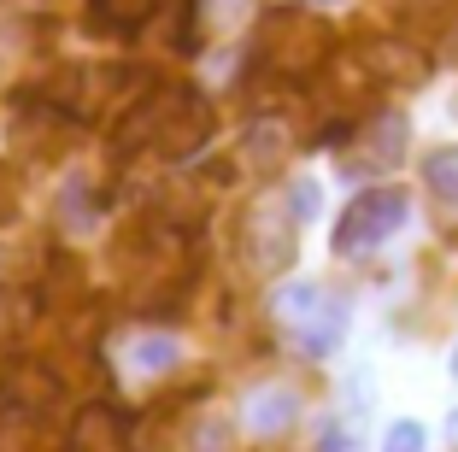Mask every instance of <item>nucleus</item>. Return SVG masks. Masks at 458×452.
Wrapping results in <instances>:
<instances>
[{
	"label": "nucleus",
	"mask_w": 458,
	"mask_h": 452,
	"mask_svg": "<svg viewBox=\"0 0 458 452\" xmlns=\"http://www.w3.org/2000/svg\"><path fill=\"white\" fill-rule=\"evenodd\" d=\"M141 130H148V141H159L165 159H189V153H200V147H206V135H212V112H206L200 94H171V107H159V118H153V107H148L130 130L118 135V141L135 147V135H141Z\"/></svg>",
	"instance_id": "f257e3e1"
},
{
	"label": "nucleus",
	"mask_w": 458,
	"mask_h": 452,
	"mask_svg": "<svg viewBox=\"0 0 458 452\" xmlns=\"http://www.w3.org/2000/svg\"><path fill=\"white\" fill-rule=\"evenodd\" d=\"M400 224H405V194H400V188H364L347 212H341L335 247L347 259H359V253H370V247H382Z\"/></svg>",
	"instance_id": "f03ea898"
},
{
	"label": "nucleus",
	"mask_w": 458,
	"mask_h": 452,
	"mask_svg": "<svg viewBox=\"0 0 458 452\" xmlns=\"http://www.w3.org/2000/svg\"><path fill=\"white\" fill-rule=\"evenodd\" d=\"M294 224L300 217L288 212V200H265L253 217H247V247H253V265L265 277L294 265Z\"/></svg>",
	"instance_id": "7ed1b4c3"
},
{
	"label": "nucleus",
	"mask_w": 458,
	"mask_h": 452,
	"mask_svg": "<svg viewBox=\"0 0 458 452\" xmlns=\"http://www.w3.org/2000/svg\"><path fill=\"white\" fill-rule=\"evenodd\" d=\"M405 141H411V124H405V112H377V118L364 124V135H359V153L370 165H400L405 159Z\"/></svg>",
	"instance_id": "20e7f679"
},
{
	"label": "nucleus",
	"mask_w": 458,
	"mask_h": 452,
	"mask_svg": "<svg viewBox=\"0 0 458 452\" xmlns=\"http://www.w3.org/2000/svg\"><path fill=\"white\" fill-rule=\"evenodd\" d=\"M294 412H300L294 388H265V394L247 399V429H253V435H283V429L294 423Z\"/></svg>",
	"instance_id": "39448f33"
},
{
	"label": "nucleus",
	"mask_w": 458,
	"mask_h": 452,
	"mask_svg": "<svg viewBox=\"0 0 458 452\" xmlns=\"http://www.w3.org/2000/svg\"><path fill=\"white\" fill-rule=\"evenodd\" d=\"M118 412H106V405H89V412H77V423H71V452H106L118 447Z\"/></svg>",
	"instance_id": "423d86ee"
},
{
	"label": "nucleus",
	"mask_w": 458,
	"mask_h": 452,
	"mask_svg": "<svg viewBox=\"0 0 458 452\" xmlns=\"http://www.w3.org/2000/svg\"><path fill=\"white\" fill-rule=\"evenodd\" d=\"M341 329H347V306H341V300H324V311H318V318L300 323V346H306L311 359H324V353H335Z\"/></svg>",
	"instance_id": "0eeeda50"
},
{
	"label": "nucleus",
	"mask_w": 458,
	"mask_h": 452,
	"mask_svg": "<svg viewBox=\"0 0 458 452\" xmlns=\"http://www.w3.org/2000/svg\"><path fill=\"white\" fill-rule=\"evenodd\" d=\"M324 300H329L324 288H311V282H294V288L276 294V311H283L288 323H311L318 311H324Z\"/></svg>",
	"instance_id": "6e6552de"
},
{
	"label": "nucleus",
	"mask_w": 458,
	"mask_h": 452,
	"mask_svg": "<svg viewBox=\"0 0 458 452\" xmlns=\"http://www.w3.org/2000/svg\"><path fill=\"white\" fill-rule=\"evenodd\" d=\"M423 183L435 188V200L458 206V147H446V153H435V159L423 165Z\"/></svg>",
	"instance_id": "1a4fd4ad"
},
{
	"label": "nucleus",
	"mask_w": 458,
	"mask_h": 452,
	"mask_svg": "<svg viewBox=\"0 0 458 452\" xmlns=\"http://www.w3.org/2000/svg\"><path fill=\"white\" fill-rule=\"evenodd\" d=\"M95 13L106 18V24H118V30H135L153 13V0H95Z\"/></svg>",
	"instance_id": "9d476101"
},
{
	"label": "nucleus",
	"mask_w": 458,
	"mask_h": 452,
	"mask_svg": "<svg viewBox=\"0 0 458 452\" xmlns=\"http://www.w3.org/2000/svg\"><path fill=\"white\" fill-rule=\"evenodd\" d=\"M276 147H283V130H276V124H253V135H247V153H253V165H276V159H283Z\"/></svg>",
	"instance_id": "9b49d317"
},
{
	"label": "nucleus",
	"mask_w": 458,
	"mask_h": 452,
	"mask_svg": "<svg viewBox=\"0 0 458 452\" xmlns=\"http://www.w3.org/2000/svg\"><path fill=\"white\" fill-rule=\"evenodd\" d=\"M176 364V346L165 341V335H153V341L135 346V371H171Z\"/></svg>",
	"instance_id": "f8f14e48"
},
{
	"label": "nucleus",
	"mask_w": 458,
	"mask_h": 452,
	"mask_svg": "<svg viewBox=\"0 0 458 452\" xmlns=\"http://www.w3.org/2000/svg\"><path fill=\"white\" fill-rule=\"evenodd\" d=\"M318 200H324V194H318V183H311V176H300V183L288 188V212L306 224V217H318Z\"/></svg>",
	"instance_id": "ddd939ff"
},
{
	"label": "nucleus",
	"mask_w": 458,
	"mask_h": 452,
	"mask_svg": "<svg viewBox=\"0 0 458 452\" xmlns=\"http://www.w3.org/2000/svg\"><path fill=\"white\" fill-rule=\"evenodd\" d=\"M382 452H423V423H411V417H405V423H394L388 440H382Z\"/></svg>",
	"instance_id": "4468645a"
},
{
	"label": "nucleus",
	"mask_w": 458,
	"mask_h": 452,
	"mask_svg": "<svg viewBox=\"0 0 458 452\" xmlns=\"http://www.w3.org/2000/svg\"><path fill=\"white\" fill-rule=\"evenodd\" d=\"M18 217V183H13V171L0 165V224H13Z\"/></svg>",
	"instance_id": "2eb2a0df"
},
{
	"label": "nucleus",
	"mask_w": 458,
	"mask_h": 452,
	"mask_svg": "<svg viewBox=\"0 0 458 452\" xmlns=\"http://www.w3.org/2000/svg\"><path fill=\"white\" fill-rule=\"evenodd\" d=\"M318 452H352L347 423H324V440H318Z\"/></svg>",
	"instance_id": "dca6fc26"
},
{
	"label": "nucleus",
	"mask_w": 458,
	"mask_h": 452,
	"mask_svg": "<svg viewBox=\"0 0 458 452\" xmlns=\"http://www.w3.org/2000/svg\"><path fill=\"white\" fill-rule=\"evenodd\" d=\"M453 376H458V353H453Z\"/></svg>",
	"instance_id": "f3484780"
},
{
	"label": "nucleus",
	"mask_w": 458,
	"mask_h": 452,
	"mask_svg": "<svg viewBox=\"0 0 458 452\" xmlns=\"http://www.w3.org/2000/svg\"><path fill=\"white\" fill-rule=\"evenodd\" d=\"M453 435H458V412H453Z\"/></svg>",
	"instance_id": "a211bd4d"
}]
</instances>
